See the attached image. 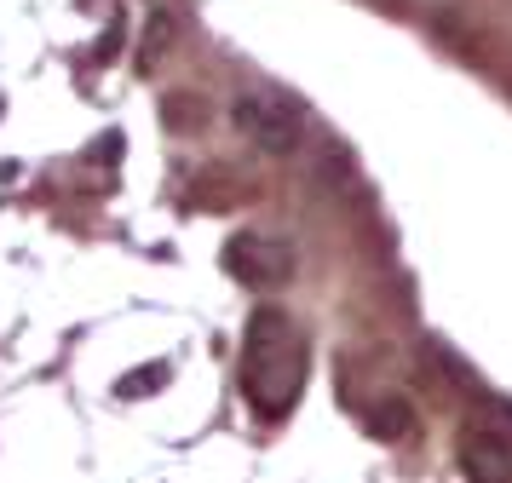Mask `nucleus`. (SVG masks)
Listing matches in <instances>:
<instances>
[{
    "label": "nucleus",
    "instance_id": "f257e3e1",
    "mask_svg": "<svg viewBox=\"0 0 512 483\" xmlns=\"http://www.w3.org/2000/svg\"><path fill=\"white\" fill-rule=\"evenodd\" d=\"M305 386V340L300 328L282 317V311H254L248 334H242V391L265 420L294 409V397Z\"/></svg>",
    "mask_w": 512,
    "mask_h": 483
},
{
    "label": "nucleus",
    "instance_id": "20e7f679",
    "mask_svg": "<svg viewBox=\"0 0 512 483\" xmlns=\"http://www.w3.org/2000/svg\"><path fill=\"white\" fill-rule=\"evenodd\" d=\"M461 472L466 483H512V449L495 432H472L461 437Z\"/></svg>",
    "mask_w": 512,
    "mask_h": 483
},
{
    "label": "nucleus",
    "instance_id": "39448f33",
    "mask_svg": "<svg viewBox=\"0 0 512 483\" xmlns=\"http://www.w3.org/2000/svg\"><path fill=\"white\" fill-rule=\"evenodd\" d=\"M162 380H167V368H150V374H133L121 391H127V397H139V386H162Z\"/></svg>",
    "mask_w": 512,
    "mask_h": 483
},
{
    "label": "nucleus",
    "instance_id": "f03ea898",
    "mask_svg": "<svg viewBox=\"0 0 512 483\" xmlns=\"http://www.w3.org/2000/svg\"><path fill=\"white\" fill-rule=\"evenodd\" d=\"M225 271L242 282V288H282L288 276H294V248L277 242V236H265V230H236L231 242H225Z\"/></svg>",
    "mask_w": 512,
    "mask_h": 483
},
{
    "label": "nucleus",
    "instance_id": "7ed1b4c3",
    "mask_svg": "<svg viewBox=\"0 0 512 483\" xmlns=\"http://www.w3.org/2000/svg\"><path fill=\"white\" fill-rule=\"evenodd\" d=\"M231 121L254 138L265 156H288L300 144V115H294V104H282L277 92H242L231 104Z\"/></svg>",
    "mask_w": 512,
    "mask_h": 483
}]
</instances>
